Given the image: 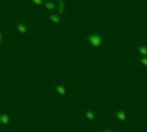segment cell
<instances>
[{
  "label": "cell",
  "mask_w": 147,
  "mask_h": 132,
  "mask_svg": "<svg viewBox=\"0 0 147 132\" xmlns=\"http://www.w3.org/2000/svg\"><path fill=\"white\" fill-rule=\"evenodd\" d=\"M98 132H121L119 128H113V127H105Z\"/></svg>",
  "instance_id": "obj_14"
},
{
  "label": "cell",
  "mask_w": 147,
  "mask_h": 132,
  "mask_svg": "<svg viewBox=\"0 0 147 132\" xmlns=\"http://www.w3.org/2000/svg\"><path fill=\"white\" fill-rule=\"evenodd\" d=\"M48 90L55 96H59V97H67L68 94L70 93V89L69 87L62 80H55L52 81L48 86Z\"/></svg>",
  "instance_id": "obj_5"
},
{
  "label": "cell",
  "mask_w": 147,
  "mask_h": 132,
  "mask_svg": "<svg viewBox=\"0 0 147 132\" xmlns=\"http://www.w3.org/2000/svg\"><path fill=\"white\" fill-rule=\"evenodd\" d=\"M9 28L0 25V52L5 51L9 45Z\"/></svg>",
  "instance_id": "obj_10"
},
{
  "label": "cell",
  "mask_w": 147,
  "mask_h": 132,
  "mask_svg": "<svg viewBox=\"0 0 147 132\" xmlns=\"http://www.w3.org/2000/svg\"><path fill=\"white\" fill-rule=\"evenodd\" d=\"M45 0H28L26 1V13L29 15L37 14L40 10L43 9Z\"/></svg>",
  "instance_id": "obj_8"
},
{
  "label": "cell",
  "mask_w": 147,
  "mask_h": 132,
  "mask_svg": "<svg viewBox=\"0 0 147 132\" xmlns=\"http://www.w3.org/2000/svg\"><path fill=\"white\" fill-rule=\"evenodd\" d=\"M56 13L61 15L62 18H65L68 13V5L66 1L63 0H57V8H56Z\"/></svg>",
  "instance_id": "obj_11"
},
{
  "label": "cell",
  "mask_w": 147,
  "mask_h": 132,
  "mask_svg": "<svg viewBox=\"0 0 147 132\" xmlns=\"http://www.w3.org/2000/svg\"><path fill=\"white\" fill-rule=\"evenodd\" d=\"M78 119L83 123H97V125L111 123L108 109L98 108L91 105H87L79 110Z\"/></svg>",
  "instance_id": "obj_2"
},
{
  "label": "cell",
  "mask_w": 147,
  "mask_h": 132,
  "mask_svg": "<svg viewBox=\"0 0 147 132\" xmlns=\"http://www.w3.org/2000/svg\"><path fill=\"white\" fill-rule=\"evenodd\" d=\"M132 62L135 66H138L142 69H147V58H138L132 59Z\"/></svg>",
  "instance_id": "obj_13"
},
{
  "label": "cell",
  "mask_w": 147,
  "mask_h": 132,
  "mask_svg": "<svg viewBox=\"0 0 147 132\" xmlns=\"http://www.w3.org/2000/svg\"><path fill=\"white\" fill-rule=\"evenodd\" d=\"M133 108H110L108 109L110 120L113 123H129L132 118Z\"/></svg>",
  "instance_id": "obj_4"
},
{
  "label": "cell",
  "mask_w": 147,
  "mask_h": 132,
  "mask_svg": "<svg viewBox=\"0 0 147 132\" xmlns=\"http://www.w3.org/2000/svg\"><path fill=\"white\" fill-rule=\"evenodd\" d=\"M0 120H1V109H0Z\"/></svg>",
  "instance_id": "obj_16"
},
{
  "label": "cell",
  "mask_w": 147,
  "mask_h": 132,
  "mask_svg": "<svg viewBox=\"0 0 147 132\" xmlns=\"http://www.w3.org/2000/svg\"><path fill=\"white\" fill-rule=\"evenodd\" d=\"M10 35L16 39H24L28 36H32L36 32V27L26 20L13 18L10 21L9 26Z\"/></svg>",
  "instance_id": "obj_3"
},
{
  "label": "cell",
  "mask_w": 147,
  "mask_h": 132,
  "mask_svg": "<svg viewBox=\"0 0 147 132\" xmlns=\"http://www.w3.org/2000/svg\"><path fill=\"white\" fill-rule=\"evenodd\" d=\"M0 7H1V1H0Z\"/></svg>",
  "instance_id": "obj_17"
},
{
  "label": "cell",
  "mask_w": 147,
  "mask_h": 132,
  "mask_svg": "<svg viewBox=\"0 0 147 132\" xmlns=\"http://www.w3.org/2000/svg\"><path fill=\"white\" fill-rule=\"evenodd\" d=\"M11 109L9 106L1 108V120H0V132H10L11 128Z\"/></svg>",
  "instance_id": "obj_7"
},
{
  "label": "cell",
  "mask_w": 147,
  "mask_h": 132,
  "mask_svg": "<svg viewBox=\"0 0 147 132\" xmlns=\"http://www.w3.org/2000/svg\"><path fill=\"white\" fill-rule=\"evenodd\" d=\"M56 8H57V0H45L43 10L46 11V13L56 12Z\"/></svg>",
  "instance_id": "obj_12"
},
{
  "label": "cell",
  "mask_w": 147,
  "mask_h": 132,
  "mask_svg": "<svg viewBox=\"0 0 147 132\" xmlns=\"http://www.w3.org/2000/svg\"><path fill=\"white\" fill-rule=\"evenodd\" d=\"M138 58H147L146 42H140L133 47L131 51V59H138Z\"/></svg>",
  "instance_id": "obj_9"
},
{
  "label": "cell",
  "mask_w": 147,
  "mask_h": 132,
  "mask_svg": "<svg viewBox=\"0 0 147 132\" xmlns=\"http://www.w3.org/2000/svg\"><path fill=\"white\" fill-rule=\"evenodd\" d=\"M0 25H1V24H0Z\"/></svg>",
  "instance_id": "obj_18"
},
{
  "label": "cell",
  "mask_w": 147,
  "mask_h": 132,
  "mask_svg": "<svg viewBox=\"0 0 147 132\" xmlns=\"http://www.w3.org/2000/svg\"><path fill=\"white\" fill-rule=\"evenodd\" d=\"M43 23L54 28H62L64 26V18L53 12V13H46L43 16Z\"/></svg>",
  "instance_id": "obj_6"
},
{
  "label": "cell",
  "mask_w": 147,
  "mask_h": 132,
  "mask_svg": "<svg viewBox=\"0 0 147 132\" xmlns=\"http://www.w3.org/2000/svg\"><path fill=\"white\" fill-rule=\"evenodd\" d=\"M5 77V73L1 70V68H0V78H3Z\"/></svg>",
  "instance_id": "obj_15"
},
{
  "label": "cell",
  "mask_w": 147,
  "mask_h": 132,
  "mask_svg": "<svg viewBox=\"0 0 147 132\" xmlns=\"http://www.w3.org/2000/svg\"><path fill=\"white\" fill-rule=\"evenodd\" d=\"M108 37L98 27H92L82 32L78 39L79 48L86 52L90 51L93 53H103L106 49V42Z\"/></svg>",
  "instance_id": "obj_1"
}]
</instances>
